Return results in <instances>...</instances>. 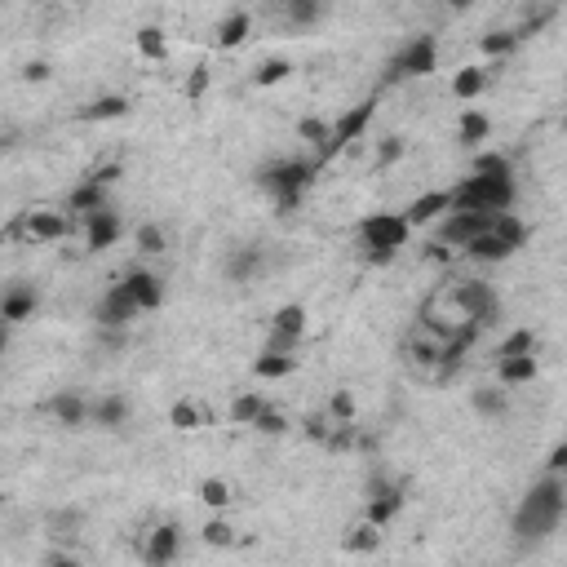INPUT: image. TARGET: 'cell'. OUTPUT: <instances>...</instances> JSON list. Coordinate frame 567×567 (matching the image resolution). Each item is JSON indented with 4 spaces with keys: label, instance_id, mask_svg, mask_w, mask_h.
<instances>
[{
    "label": "cell",
    "instance_id": "ac0fdd59",
    "mask_svg": "<svg viewBox=\"0 0 567 567\" xmlns=\"http://www.w3.org/2000/svg\"><path fill=\"white\" fill-rule=\"evenodd\" d=\"M98 209H107V182H98V178L80 182V187L71 191V200H67V213L89 218V213H98Z\"/></svg>",
    "mask_w": 567,
    "mask_h": 567
},
{
    "label": "cell",
    "instance_id": "7a4b0ae2",
    "mask_svg": "<svg viewBox=\"0 0 567 567\" xmlns=\"http://www.w3.org/2000/svg\"><path fill=\"white\" fill-rule=\"evenodd\" d=\"M514 178H483V173H470L466 182L452 187V209L457 213H488V218H501V213L514 209Z\"/></svg>",
    "mask_w": 567,
    "mask_h": 567
},
{
    "label": "cell",
    "instance_id": "f35d334b",
    "mask_svg": "<svg viewBox=\"0 0 567 567\" xmlns=\"http://www.w3.org/2000/svg\"><path fill=\"white\" fill-rule=\"evenodd\" d=\"M204 541L222 545V550H226V545H235V528L226 519H209V523H204Z\"/></svg>",
    "mask_w": 567,
    "mask_h": 567
},
{
    "label": "cell",
    "instance_id": "5b68a950",
    "mask_svg": "<svg viewBox=\"0 0 567 567\" xmlns=\"http://www.w3.org/2000/svg\"><path fill=\"white\" fill-rule=\"evenodd\" d=\"M319 173V160H284V164H271V169H262V187L275 195V204L280 209H293L297 200H302V191L315 182Z\"/></svg>",
    "mask_w": 567,
    "mask_h": 567
},
{
    "label": "cell",
    "instance_id": "6da1fadb",
    "mask_svg": "<svg viewBox=\"0 0 567 567\" xmlns=\"http://www.w3.org/2000/svg\"><path fill=\"white\" fill-rule=\"evenodd\" d=\"M563 514H567V479L563 474H545L541 483H532L523 492L519 510H514V536L519 541H545L559 528Z\"/></svg>",
    "mask_w": 567,
    "mask_h": 567
},
{
    "label": "cell",
    "instance_id": "277c9868",
    "mask_svg": "<svg viewBox=\"0 0 567 567\" xmlns=\"http://www.w3.org/2000/svg\"><path fill=\"white\" fill-rule=\"evenodd\" d=\"M523 240H528V226L514 218V213H501L497 226H492L488 235H479L466 249V257L470 262H483V266H497V262H510V257L523 249Z\"/></svg>",
    "mask_w": 567,
    "mask_h": 567
},
{
    "label": "cell",
    "instance_id": "8992f818",
    "mask_svg": "<svg viewBox=\"0 0 567 567\" xmlns=\"http://www.w3.org/2000/svg\"><path fill=\"white\" fill-rule=\"evenodd\" d=\"M452 306H457L461 324H474V328L492 324V319L501 315L497 293H492V284H483V280H466V284L452 288Z\"/></svg>",
    "mask_w": 567,
    "mask_h": 567
},
{
    "label": "cell",
    "instance_id": "7bdbcfd3",
    "mask_svg": "<svg viewBox=\"0 0 567 567\" xmlns=\"http://www.w3.org/2000/svg\"><path fill=\"white\" fill-rule=\"evenodd\" d=\"M253 430H262V435H284V430H288V417H284V412H275V408H266L262 417H257Z\"/></svg>",
    "mask_w": 567,
    "mask_h": 567
},
{
    "label": "cell",
    "instance_id": "c3c4849f",
    "mask_svg": "<svg viewBox=\"0 0 567 567\" xmlns=\"http://www.w3.org/2000/svg\"><path fill=\"white\" fill-rule=\"evenodd\" d=\"M399 156H404V142H399V138H390V142H381V164H390V160H399Z\"/></svg>",
    "mask_w": 567,
    "mask_h": 567
},
{
    "label": "cell",
    "instance_id": "9c48e42d",
    "mask_svg": "<svg viewBox=\"0 0 567 567\" xmlns=\"http://www.w3.org/2000/svg\"><path fill=\"white\" fill-rule=\"evenodd\" d=\"M373 111H377V102H373V98H368V102H359V107H350L346 116L333 125V138H328V147L319 151V164H328V160L337 156V151H346L350 142H359V133L368 129V120H373Z\"/></svg>",
    "mask_w": 567,
    "mask_h": 567
},
{
    "label": "cell",
    "instance_id": "e0dca14e",
    "mask_svg": "<svg viewBox=\"0 0 567 567\" xmlns=\"http://www.w3.org/2000/svg\"><path fill=\"white\" fill-rule=\"evenodd\" d=\"M125 288L133 293L138 311H160V306H164V284H160V275H151V271H129V275H125Z\"/></svg>",
    "mask_w": 567,
    "mask_h": 567
},
{
    "label": "cell",
    "instance_id": "5bb4252c",
    "mask_svg": "<svg viewBox=\"0 0 567 567\" xmlns=\"http://www.w3.org/2000/svg\"><path fill=\"white\" fill-rule=\"evenodd\" d=\"M448 213H452V191H426L408 204L404 218H408L412 231H417V226H426V222H443Z\"/></svg>",
    "mask_w": 567,
    "mask_h": 567
},
{
    "label": "cell",
    "instance_id": "2e32d148",
    "mask_svg": "<svg viewBox=\"0 0 567 567\" xmlns=\"http://www.w3.org/2000/svg\"><path fill=\"white\" fill-rule=\"evenodd\" d=\"M404 510V488L399 483H373V501H368V523H377V528H386L395 514Z\"/></svg>",
    "mask_w": 567,
    "mask_h": 567
},
{
    "label": "cell",
    "instance_id": "ffe728a7",
    "mask_svg": "<svg viewBox=\"0 0 567 567\" xmlns=\"http://www.w3.org/2000/svg\"><path fill=\"white\" fill-rule=\"evenodd\" d=\"M257 271H262V249H253V244L231 249V257H226V275H231L235 284H249Z\"/></svg>",
    "mask_w": 567,
    "mask_h": 567
},
{
    "label": "cell",
    "instance_id": "f6af8a7d",
    "mask_svg": "<svg viewBox=\"0 0 567 567\" xmlns=\"http://www.w3.org/2000/svg\"><path fill=\"white\" fill-rule=\"evenodd\" d=\"M204 89H209V67H195V71H191V80H187V94H191V98H200Z\"/></svg>",
    "mask_w": 567,
    "mask_h": 567
},
{
    "label": "cell",
    "instance_id": "f546056e",
    "mask_svg": "<svg viewBox=\"0 0 567 567\" xmlns=\"http://www.w3.org/2000/svg\"><path fill=\"white\" fill-rule=\"evenodd\" d=\"M474 408H479L483 417H501V412H505V390L479 386V390H474Z\"/></svg>",
    "mask_w": 567,
    "mask_h": 567
},
{
    "label": "cell",
    "instance_id": "b9f144b4",
    "mask_svg": "<svg viewBox=\"0 0 567 567\" xmlns=\"http://www.w3.org/2000/svg\"><path fill=\"white\" fill-rule=\"evenodd\" d=\"M284 14L293 18V23H315V18H319V5H315V0H288Z\"/></svg>",
    "mask_w": 567,
    "mask_h": 567
},
{
    "label": "cell",
    "instance_id": "4fadbf2b",
    "mask_svg": "<svg viewBox=\"0 0 567 567\" xmlns=\"http://www.w3.org/2000/svg\"><path fill=\"white\" fill-rule=\"evenodd\" d=\"M138 315H142V311H138V302H133V293L125 288V280L111 284L107 297L98 302V324H102V333H107V328H111V333H120V328H125L129 319H138Z\"/></svg>",
    "mask_w": 567,
    "mask_h": 567
},
{
    "label": "cell",
    "instance_id": "30bf717a",
    "mask_svg": "<svg viewBox=\"0 0 567 567\" xmlns=\"http://www.w3.org/2000/svg\"><path fill=\"white\" fill-rule=\"evenodd\" d=\"M306 333V311L302 306H280L271 319V342H266V355H293L297 342Z\"/></svg>",
    "mask_w": 567,
    "mask_h": 567
},
{
    "label": "cell",
    "instance_id": "1f68e13d",
    "mask_svg": "<svg viewBox=\"0 0 567 567\" xmlns=\"http://www.w3.org/2000/svg\"><path fill=\"white\" fill-rule=\"evenodd\" d=\"M514 355H536V337L532 333H510L497 346V359H514Z\"/></svg>",
    "mask_w": 567,
    "mask_h": 567
},
{
    "label": "cell",
    "instance_id": "603a6c76",
    "mask_svg": "<svg viewBox=\"0 0 567 567\" xmlns=\"http://www.w3.org/2000/svg\"><path fill=\"white\" fill-rule=\"evenodd\" d=\"M536 377V355H514V359H497V381L501 386H523Z\"/></svg>",
    "mask_w": 567,
    "mask_h": 567
},
{
    "label": "cell",
    "instance_id": "d6986e66",
    "mask_svg": "<svg viewBox=\"0 0 567 567\" xmlns=\"http://www.w3.org/2000/svg\"><path fill=\"white\" fill-rule=\"evenodd\" d=\"M49 412L58 417V426H71V430L89 421V408H85V399H80L76 390H58V395L49 399Z\"/></svg>",
    "mask_w": 567,
    "mask_h": 567
},
{
    "label": "cell",
    "instance_id": "d6a6232c",
    "mask_svg": "<svg viewBox=\"0 0 567 567\" xmlns=\"http://www.w3.org/2000/svg\"><path fill=\"white\" fill-rule=\"evenodd\" d=\"M138 249L147 253V257H160L164 249H169V244H164V231H160L156 222H142L138 226Z\"/></svg>",
    "mask_w": 567,
    "mask_h": 567
},
{
    "label": "cell",
    "instance_id": "60d3db41",
    "mask_svg": "<svg viewBox=\"0 0 567 567\" xmlns=\"http://www.w3.org/2000/svg\"><path fill=\"white\" fill-rule=\"evenodd\" d=\"M297 133H302L306 142H315V147L324 151L328 138H333V125H324V120H302V125H297Z\"/></svg>",
    "mask_w": 567,
    "mask_h": 567
},
{
    "label": "cell",
    "instance_id": "7dc6e473",
    "mask_svg": "<svg viewBox=\"0 0 567 567\" xmlns=\"http://www.w3.org/2000/svg\"><path fill=\"white\" fill-rule=\"evenodd\" d=\"M45 567H85V563H80L71 550H58V554H49L45 559Z\"/></svg>",
    "mask_w": 567,
    "mask_h": 567
},
{
    "label": "cell",
    "instance_id": "681fc988",
    "mask_svg": "<svg viewBox=\"0 0 567 567\" xmlns=\"http://www.w3.org/2000/svg\"><path fill=\"white\" fill-rule=\"evenodd\" d=\"M45 76H49L45 63H32V67H27V80H45Z\"/></svg>",
    "mask_w": 567,
    "mask_h": 567
},
{
    "label": "cell",
    "instance_id": "8d00e7d4",
    "mask_svg": "<svg viewBox=\"0 0 567 567\" xmlns=\"http://www.w3.org/2000/svg\"><path fill=\"white\" fill-rule=\"evenodd\" d=\"M488 116H479V111H466V116H461V142H483L488 138Z\"/></svg>",
    "mask_w": 567,
    "mask_h": 567
},
{
    "label": "cell",
    "instance_id": "83f0119b",
    "mask_svg": "<svg viewBox=\"0 0 567 567\" xmlns=\"http://www.w3.org/2000/svg\"><path fill=\"white\" fill-rule=\"evenodd\" d=\"M262 412H266L262 395H249V390H244V395L231 404V421H235V426H257V417H262Z\"/></svg>",
    "mask_w": 567,
    "mask_h": 567
},
{
    "label": "cell",
    "instance_id": "3957f363",
    "mask_svg": "<svg viewBox=\"0 0 567 567\" xmlns=\"http://www.w3.org/2000/svg\"><path fill=\"white\" fill-rule=\"evenodd\" d=\"M408 235H412V226L404 213H368L359 222V244L368 249V262H390L408 244Z\"/></svg>",
    "mask_w": 567,
    "mask_h": 567
},
{
    "label": "cell",
    "instance_id": "bcb514c9",
    "mask_svg": "<svg viewBox=\"0 0 567 567\" xmlns=\"http://www.w3.org/2000/svg\"><path fill=\"white\" fill-rule=\"evenodd\" d=\"M545 474H567V443L550 452V461H545Z\"/></svg>",
    "mask_w": 567,
    "mask_h": 567
},
{
    "label": "cell",
    "instance_id": "484cf974",
    "mask_svg": "<svg viewBox=\"0 0 567 567\" xmlns=\"http://www.w3.org/2000/svg\"><path fill=\"white\" fill-rule=\"evenodd\" d=\"M297 368V355H257V364H253V373L262 377V381H284L288 373Z\"/></svg>",
    "mask_w": 567,
    "mask_h": 567
},
{
    "label": "cell",
    "instance_id": "8fae6325",
    "mask_svg": "<svg viewBox=\"0 0 567 567\" xmlns=\"http://www.w3.org/2000/svg\"><path fill=\"white\" fill-rule=\"evenodd\" d=\"M138 554H142V563H147V567H169V563H178V554H182V532L173 528V523H160V528H151V532L138 541Z\"/></svg>",
    "mask_w": 567,
    "mask_h": 567
},
{
    "label": "cell",
    "instance_id": "7c38bea8",
    "mask_svg": "<svg viewBox=\"0 0 567 567\" xmlns=\"http://www.w3.org/2000/svg\"><path fill=\"white\" fill-rule=\"evenodd\" d=\"M9 235H27L32 244H54V240H67V235H71V213H49V209L27 213L23 226H14Z\"/></svg>",
    "mask_w": 567,
    "mask_h": 567
},
{
    "label": "cell",
    "instance_id": "ee69618b",
    "mask_svg": "<svg viewBox=\"0 0 567 567\" xmlns=\"http://www.w3.org/2000/svg\"><path fill=\"white\" fill-rule=\"evenodd\" d=\"M169 417H173V426H178V430H195V426H200V412H195L191 404H173Z\"/></svg>",
    "mask_w": 567,
    "mask_h": 567
},
{
    "label": "cell",
    "instance_id": "52a82bcc",
    "mask_svg": "<svg viewBox=\"0 0 567 567\" xmlns=\"http://www.w3.org/2000/svg\"><path fill=\"white\" fill-rule=\"evenodd\" d=\"M439 67V40L435 36H412L390 63V80H421Z\"/></svg>",
    "mask_w": 567,
    "mask_h": 567
},
{
    "label": "cell",
    "instance_id": "e575fe53",
    "mask_svg": "<svg viewBox=\"0 0 567 567\" xmlns=\"http://www.w3.org/2000/svg\"><path fill=\"white\" fill-rule=\"evenodd\" d=\"M138 49L147 58H156V63H164V54H169V49H164V32H160V27H142V32H138Z\"/></svg>",
    "mask_w": 567,
    "mask_h": 567
},
{
    "label": "cell",
    "instance_id": "74e56055",
    "mask_svg": "<svg viewBox=\"0 0 567 567\" xmlns=\"http://www.w3.org/2000/svg\"><path fill=\"white\" fill-rule=\"evenodd\" d=\"M49 528H54L58 541H76V536H80V514H76V510L54 514V519H49Z\"/></svg>",
    "mask_w": 567,
    "mask_h": 567
},
{
    "label": "cell",
    "instance_id": "d590c367",
    "mask_svg": "<svg viewBox=\"0 0 567 567\" xmlns=\"http://www.w3.org/2000/svg\"><path fill=\"white\" fill-rule=\"evenodd\" d=\"M288 71H293V67H288L284 58H266V63L257 67V85H262V89L280 85V80H288Z\"/></svg>",
    "mask_w": 567,
    "mask_h": 567
},
{
    "label": "cell",
    "instance_id": "4dcf8cb0",
    "mask_svg": "<svg viewBox=\"0 0 567 567\" xmlns=\"http://www.w3.org/2000/svg\"><path fill=\"white\" fill-rule=\"evenodd\" d=\"M200 501L209 505V510H226V505H231V488H226V479H204L200 483Z\"/></svg>",
    "mask_w": 567,
    "mask_h": 567
},
{
    "label": "cell",
    "instance_id": "9a60e30c",
    "mask_svg": "<svg viewBox=\"0 0 567 567\" xmlns=\"http://www.w3.org/2000/svg\"><path fill=\"white\" fill-rule=\"evenodd\" d=\"M116 240H120V213H111V209L89 213L85 218V249L102 253V249H111Z\"/></svg>",
    "mask_w": 567,
    "mask_h": 567
},
{
    "label": "cell",
    "instance_id": "ba28073f",
    "mask_svg": "<svg viewBox=\"0 0 567 567\" xmlns=\"http://www.w3.org/2000/svg\"><path fill=\"white\" fill-rule=\"evenodd\" d=\"M492 226H497V218H488V213H457L452 209L448 218L439 222V244H448V249H461L466 253L479 235H488Z\"/></svg>",
    "mask_w": 567,
    "mask_h": 567
},
{
    "label": "cell",
    "instance_id": "836d02e7",
    "mask_svg": "<svg viewBox=\"0 0 567 567\" xmlns=\"http://www.w3.org/2000/svg\"><path fill=\"white\" fill-rule=\"evenodd\" d=\"M474 173H483V178H514L510 160H505L501 151H492V156H479V160H474Z\"/></svg>",
    "mask_w": 567,
    "mask_h": 567
},
{
    "label": "cell",
    "instance_id": "f1b7e54d",
    "mask_svg": "<svg viewBox=\"0 0 567 567\" xmlns=\"http://www.w3.org/2000/svg\"><path fill=\"white\" fill-rule=\"evenodd\" d=\"M94 417H98V426H125V417H129V404H125V395H107L102 404L94 408Z\"/></svg>",
    "mask_w": 567,
    "mask_h": 567
},
{
    "label": "cell",
    "instance_id": "cb8c5ba5",
    "mask_svg": "<svg viewBox=\"0 0 567 567\" xmlns=\"http://www.w3.org/2000/svg\"><path fill=\"white\" fill-rule=\"evenodd\" d=\"M483 89H488V67H461L457 76H452V94H457L461 102L479 98Z\"/></svg>",
    "mask_w": 567,
    "mask_h": 567
},
{
    "label": "cell",
    "instance_id": "ab89813d",
    "mask_svg": "<svg viewBox=\"0 0 567 567\" xmlns=\"http://www.w3.org/2000/svg\"><path fill=\"white\" fill-rule=\"evenodd\" d=\"M514 45H519V32H492V36H483V54H492V58L510 54Z\"/></svg>",
    "mask_w": 567,
    "mask_h": 567
},
{
    "label": "cell",
    "instance_id": "d4e9b609",
    "mask_svg": "<svg viewBox=\"0 0 567 567\" xmlns=\"http://www.w3.org/2000/svg\"><path fill=\"white\" fill-rule=\"evenodd\" d=\"M129 111V98H120V94H107V98H94L89 107H80V120H120Z\"/></svg>",
    "mask_w": 567,
    "mask_h": 567
},
{
    "label": "cell",
    "instance_id": "4316f807",
    "mask_svg": "<svg viewBox=\"0 0 567 567\" xmlns=\"http://www.w3.org/2000/svg\"><path fill=\"white\" fill-rule=\"evenodd\" d=\"M377 545H381V528H377V523H368V519L359 523V528H350V536H346L350 554H373Z\"/></svg>",
    "mask_w": 567,
    "mask_h": 567
},
{
    "label": "cell",
    "instance_id": "44dd1931",
    "mask_svg": "<svg viewBox=\"0 0 567 567\" xmlns=\"http://www.w3.org/2000/svg\"><path fill=\"white\" fill-rule=\"evenodd\" d=\"M36 311V288H27V284H14L5 293V306H0V315H5V324H23L27 315Z\"/></svg>",
    "mask_w": 567,
    "mask_h": 567
},
{
    "label": "cell",
    "instance_id": "7402d4cb",
    "mask_svg": "<svg viewBox=\"0 0 567 567\" xmlns=\"http://www.w3.org/2000/svg\"><path fill=\"white\" fill-rule=\"evenodd\" d=\"M249 27H253L249 9H235V14H226L222 27H218V49H240L244 40H249Z\"/></svg>",
    "mask_w": 567,
    "mask_h": 567
}]
</instances>
